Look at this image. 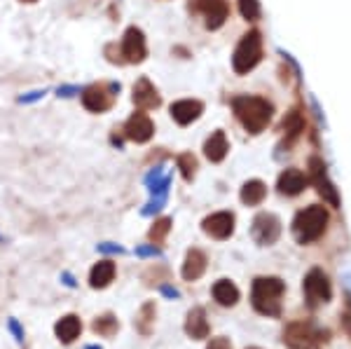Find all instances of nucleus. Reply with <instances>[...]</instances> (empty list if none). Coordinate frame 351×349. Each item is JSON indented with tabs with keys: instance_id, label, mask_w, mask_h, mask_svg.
<instances>
[{
	"instance_id": "34",
	"label": "nucleus",
	"mask_w": 351,
	"mask_h": 349,
	"mask_svg": "<svg viewBox=\"0 0 351 349\" xmlns=\"http://www.w3.org/2000/svg\"><path fill=\"white\" fill-rule=\"evenodd\" d=\"M43 94H45V92H31V94H28V97H21L19 101H21V104H31V101L43 99Z\"/></svg>"
},
{
	"instance_id": "4",
	"label": "nucleus",
	"mask_w": 351,
	"mask_h": 349,
	"mask_svg": "<svg viewBox=\"0 0 351 349\" xmlns=\"http://www.w3.org/2000/svg\"><path fill=\"white\" fill-rule=\"evenodd\" d=\"M328 340V333L311 322H293L286 328L284 342L291 349H319Z\"/></svg>"
},
{
	"instance_id": "33",
	"label": "nucleus",
	"mask_w": 351,
	"mask_h": 349,
	"mask_svg": "<svg viewBox=\"0 0 351 349\" xmlns=\"http://www.w3.org/2000/svg\"><path fill=\"white\" fill-rule=\"evenodd\" d=\"M10 328H12V333L16 335V340H19V342L24 340V330L19 328V324H16L14 319H12V322H10Z\"/></svg>"
},
{
	"instance_id": "11",
	"label": "nucleus",
	"mask_w": 351,
	"mask_h": 349,
	"mask_svg": "<svg viewBox=\"0 0 351 349\" xmlns=\"http://www.w3.org/2000/svg\"><path fill=\"white\" fill-rule=\"evenodd\" d=\"M197 10L204 14L206 28H211V31H216V28L223 26L230 14V8L225 0H197Z\"/></svg>"
},
{
	"instance_id": "37",
	"label": "nucleus",
	"mask_w": 351,
	"mask_h": 349,
	"mask_svg": "<svg viewBox=\"0 0 351 349\" xmlns=\"http://www.w3.org/2000/svg\"><path fill=\"white\" fill-rule=\"evenodd\" d=\"M87 349H101V347H96V345H89Z\"/></svg>"
},
{
	"instance_id": "35",
	"label": "nucleus",
	"mask_w": 351,
	"mask_h": 349,
	"mask_svg": "<svg viewBox=\"0 0 351 349\" xmlns=\"http://www.w3.org/2000/svg\"><path fill=\"white\" fill-rule=\"evenodd\" d=\"M75 92H80V89H77V87H61V89H59L61 97H73Z\"/></svg>"
},
{
	"instance_id": "21",
	"label": "nucleus",
	"mask_w": 351,
	"mask_h": 349,
	"mask_svg": "<svg viewBox=\"0 0 351 349\" xmlns=\"http://www.w3.org/2000/svg\"><path fill=\"white\" fill-rule=\"evenodd\" d=\"M228 150H230V143H228L225 132L211 134V139H208L206 145H204V155H206L211 162H223L225 155H228Z\"/></svg>"
},
{
	"instance_id": "32",
	"label": "nucleus",
	"mask_w": 351,
	"mask_h": 349,
	"mask_svg": "<svg viewBox=\"0 0 351 349\" xmlns=\"http://www.w3.org/2000/svg\"><path fill=\"white\" fill-rule=\"evenodd\" d=\"M99 251H104V253H122L124 249H122V246H115V244H99Z\"/></svg>"
},
{
	"instance_id": "26",
	"label": "nucleus",
	"mask_w": 351,
	"mask_h": 349,
	"mask_svg": "<svg viewBox=\"0 0 351 349\" xmlns=\"http://www.w3.org/2000/svg\"><path fill=\"white\" fill-rule=\"evenodd\" d=\"M178 169L185 181H192V176H195V171H197V160L190 153H183L178 157Z\"/></svg>"
},
{
	"instance_id": "3",
	"label": "nucleus",
	"mask_w": 351,
	"mask_h": 349,
	"mask_svg": "<svg viewBox=\"0 0 351 349\" xmlns=\"http://www.w3.org/2000/svg\"><path fill=\"white\" fill-rule=\"evenodd\" d=\"M328 228V211L319 204H311L307 209L298 211L295 221H293V234L300 244H311L319 237H324Z\"/></svg>"
},
{
	"instance_id": "20",
	"label": "nucleus",
	"mask_w": 351,
	"mask_h": 349,
	"mask_svg": "<svg viewBox=\"0 0 351 349\" xmlns=\"http://www.w3.org/2000/svg\"><path fill=\"white\" fill-rule=\"evenodd\" d=\"M213 300L223 307H234L237 300H239V289L230 279H220L213 284Z\"/></svg>"
},
{
	"instance_id": "30",
	"label": "nucleus",
	"mask_w": 351,
	"mask_h": 349,
	"mask_svg": "<svg viewBox=\"0 0 351 349\" xmlns=\"http://www.w3.org/2000/svg\"><path fill=\"white\" fill-rule=\"evenodd\" d=\"M136 256H141V258H148V256H160V249H157L155 244L152 246H138V249H136Z\"/></svg>"
},
{
	"instance_id": "39",
	"label": "nucleus",
	"mask_w": 351,
	"mask_h": 349,
	"mask_svg": "<svg viewBox=\"0 0 351 349\" xmlns=\"http://www.w3.org/2000/svg\"><path fill=\"white\" fill-rule=\"evenodd\" d=\"M248 349H258V347H248Z\"/></svg>"
},
{
	"instance_id": "6",
	"label": "nucleus",
	"mask_w": 351,
	"mask_h": 349,
	"mask_svg": "<svg viewBox=\"0 0 351 349\" xmlns=\"http://www.w3.org/2000/svg\"><path fill=\"white\" fill-rule=\"evenodd\" d=\"M302 291H304V300H307V305L311 309L326 305V302H330V298H332L330 281H328V277L324 274V269H319V267H314L307 272Z\"/></svg>"
},
{
	"instance_id": "5",
	"label": "nucleus",
	"mask_w": 351,
	"mask_h": 349,
	"mask_svg": "<svg viewBox=\"0 0 351 349\" xmlns=\"http://www.w3.org/2000/svg\"><path fill=\"white\" fill-rule=\"evenodd\" d=\"M260 56H263V38H260L258 31H248L241 38V43L237 45L234 56H232V69H234V73L243 75V73L256 69Z\"/></svg>"
},
{
	"instance_id": "38",
	"label": "nucleus",
	"mask_w": 351,
	"mask_h": 349,
	"mask_svg": "<svg viewBox=\"0 0 351 349\" xmlns=\"http://www.w3.org/2000/svg\"><path fill=\"white\" fill-rule=\"evenodd\" d=\"M24 3H36V0H24Z\"/></svg>"
},
{
	"instance_id": "2",
	"label": "nucleus",
	"mask_w": 351,
	"mask_h": 349,
	"mask_svg": "<svg viewBox=\"0 0 351 349\" xmlns=\"http://www.w3.org/2000/svg\"><path fill=\"white\" fill-rule=\"evenodd\" d=\"M286 284L279 277H258L251 286V302L265 317H281V298Z\"/></svg>"
},
{
	"instance_id": "22",
	"label": "nucleus",
	"mask_w": 351,
	"mask_h": 349,
	"mask_svg": "<svg viewBox=\"0 0 351 349\" xmlns=\"http://www.w3.org/2000/svg\"><path fill=\"white\" fill-rule=\"evenodd\" d=\"M115 279V263L112 261H101L92 267V274H89V284L92 289H106L110 281Z\"/></svg>"
},
{
	"instance_id": "31",
	"label": "nucleus",
	"mask_w": 351,
	"mask_h": 349,
	"mask_svg": "<svg viewBox=\"0 0 351 349\" xmlns=\"http://www.w3.org/2000/svg\"><path fill=\"white\" fill-rule=\"evenodd\" d=\"M206 349H232V345H230L228 337H213Z\"/></svg>"
},
{
	"instance_id": "7",
	"label": "nucleus",
	"mask_w": 351,
	"mask_h": 349,
	"mask_svg": "<svg viewBox=\"0 0 351 349\" xmlns=\"http://www.w3.org/2000/svg\"><path fill=\"white\" fill-rule=\"evenodd\" d=\"M309 176H311V183L316 185V193L324 197V202H328V204L337 209V206H339L337 188L332 185L330 178H328L326 165L319 160V157H311V160H309Z\"/></svg>"
},
{
	"instance_id": "8",
	"label": "nucleus",
	"mask_w": 351,
	"mask_h": 349,
	"mask_svg": "<svg viewBox=\"0 0 351 349\" xmlns=\"http://www.w3.org/2000/svg\"><path fill=\"white\" fill-rule=\"evenodd\" d=\"M251 234L260 246H271L281 237V221L274 213H258V216L253 218Z\"/></svg>"
},
{
	"instance_id": "1",
	"label": "nucleus",
	"mask_w": 351,
	"mask_h": 349,
	"mask_svg": "<svg viewBox=\"0 0 351 349\" xmlns=\"http://www.w3.org/2000/svg\"><path fill=\"white\" fill-rule=\"evenodd\" d=\"M232 110L237 120L241 122L248 134H260L271 120V104L263 97H234L232 99Z\"/></svg>"
},
{
	"instance_id": "36",
	"label": "nucleus",
	"mask_w": 351,
	"mask_h": 349,
	"mask_svg": "<svg viewBox=\"0 0 351 349\" xmlns=\"http://www.w3.org/2000/svg\"><path fill=\"white\" fill-rule=\"evenodd\" d=\"M162 293L169 296V298H178V291L171 289V286H162Z\"/></svg>"
},
{
	"instance_id": "17",
	"label": "nucleus",
	"mask_w": 351,
	"mask_h": 349,
	"mask_svg": "<svg viewBox=\"0 0 351 349\" xmlns=\"http://www.w3.org/2000/svg\"><path fill=\"white\" fill-rule=\"evenodd\" d=\"M185 333H188L192 340H204V337H208V333H211L208 322H206V312H204L202 307L190 309L188 322H185Z\"/></svg>"
},
{
	"instance_id": "28",
	"label": "nucleus",
	"mask_w": 351,
	"mask_h": 349,
	"mask_svg": "<svg viewBox=\"0 0 351 349\" xmlns=\"http://www.w3.org/2000/svg\"><path fill=\"white\" fill-rule=\"evenodd\" d=\"M239 12L243 19H258L260 16V3L258 0H239Z\"/></svg>"
},
{
	"instance_id": "27",
	"label": "nucleus",
	"mask_w": 351,
	"mask_h": 349,
	"mask_svg": "<svg viewBox=\"0 0 351 349\" xmlns=\"http://www.w3.org/2000/svg\"><path fill=\"white\" fill-rule=\"evenodd\" d=\"M169 230H171V218H162V221H157L150 228V239L155 241V244H160V241L169 234Z\"/></svg>"
},
{
	"instance_id": "12",
	"label": "nucleus",
	"mask_w": 351,
	"mask_h": 349,
	"mask_svg": "<svg viewBox=\"0 0 351 349\" xmlns=\"http://www.w3.org/2000/svg\"><path fill=\"white\" fill-rule=\"evenodd\" d=\"M124 134H127V139L136 141V143H145L155 134V125H152V120L145 112H134L127 120V125H124Z\"/></svg>"
},
{
	"instance_id": "15",
	"label": "nucleus",
	"mask_w": 351,
	"mask_h": 349,
	"mask_svg": "<svg viewBox=\"0 0 351 349\" xmlns=\"http://www.w3.org/2000/svg\"><path fill=\"white\" fill-rule=\"evenodd\" d=\"M134 104L138 106V108H143V110L157 108V106L162 104L160 94H157V89L150 84L148 77H141V80L134 84Z\"/></svg>"
},
{
	"instance_id": "29",
	"label": "nucleus",
	"mask_w": 351,
	"mask_h": 349,
	"mask_svg": "<svg viewBox=\"0 0 351 349\" xmlns=\"http://www.w3.org/2000/svg\"><path fill=\"white\" fill-rule=\"evenodd\" d=\"M164 202H167V197H155V200H152L150 204L143 209V213H145V216H150V213H157L164 206Z\"/></svg>"
},
{
	"instance_id": "14",
	"label": "nucleus",
	"mask_w": 351,
	"mask_h": 349,
	"mask_svg": "<svg viewBox=\"0 0 351 349\" xmlns=\"http://www.w3.org/2000/svg\"><path fill=\"white\" fill-rule=\"evenodd\" d=\"M204 112V104L202 101L195 99H183V101H176L171 106V117L178 125H192L195 120H199V115Z\"/></svg>"
},
{
	"instance_id": "10",
	"label": "nucleus",
	"mask_w": 351,
	"mask_h": 349,
	"mask_svg": "<svg viewBox=\"0 0 351 349\" xmlns=\"http://www.w3.org/2000/svg\"><path fill=\"white\" fill-rule=\"evenodd\" d=\"M204 232L213 239H228L232 237L234 232V216L230 211H218V213H211L208 218H204L202 223Z\"/></svg>"
},
{
	"instance_id": "24",
	"label": "nucleus",
	"mask_w": 351,
	"mask_h": 349,
	"mask_svg": "<svg viewBox=\"0 0 351 349\" xmlns=\"http://www.w3.org/2000/svg\"><path fill=\"white\" fill-rule=\"evenodd\" d=\"M152 322H155V302H145L143 307H141L138 317H136V330H138L141 335H150L152 333Z\"/></svg>"
},
{
	"instance_id": "18",
	"label": "nucleus",
	"mask_w": 351,
	"mask_h": 349,
	"mask_svg": "<svg viewBox=\"0 0 351 349\" xmlns=\"http://www.w3.org/2000/svg\"><path fill=\"white\" fill-rule=\"evenodd\" d=\"M204 272H206V256L199 249H190L183 263V279L197 281Z\"/></svg>"
},
{
	"instance_id": "25",
	"label": "nucleus",
	"mask_w": 351,
	"mask_h": 349,
	"mask_svg": "<svg viewBox=\"0 0 351 349\" xmlns=\"http://www.w3.org/2000/svg\"><path fill=\"white\" fill-rule=\"evenodd\" d=\"M94 333L104 335V337H110L117 333V328H120V322H117L112 314H104V317H96V322L92 324Z\"/></svg>"
},
{
	"instance_id": "16",
	"label": "nucleus",
	"mask_w": 351,
	"mask_h": 349,
	"mask_svg": "<svg viewBox=\"0 0 351 349\" xmlns=\"http://www.w3.org/2000/svg\"><path fill=\"white\" fill-rule=\"evenodd\" d=\"M304 185H307V178H304V173L300 171V169H286V171H281L276 188H279L281 195L295 197V195L302 193Z\"/></svg>"
},
{
	"instance_id": "13",
	"label": "nucleus",
	"mask_w": 351,
	"mask_h": 349,
	"mask_svg": "<svg viewBox=\"0 0 351 349\" xmlns=\"http://www.w3.org/2000/svg\"><path fill=\"white\" fill-rule=\"evenodd\" d=\"M112 89V87H110ZM108 87H104V84H92V87H87L82 92V104L87 110L92 112H104L110 108L112 104V94H110Z\"/></svg>"
},
{
	"instance_id": "19",
	"label": "nucleus",
	"mask_w": 351,
	"mask_h": 349,
	"mask_svg": "<svg viewBox=\"0 0 351 349\" xmlns=\"http://www.w3.org/2000/svg\"><path fill=\"white\" fill-rule=\"evenodd\" d=\"M54 330H56V337H59L64 345H71V342H75L77 337H80L82 322L75 317V314H68V317H64L59 324L54 326Z\"/></svg>"
},
{
	"instance_id": "9",
	"label": "nucleus",
	"mask_w": 351,
	"mask_h": 349,
	"mask_svg": "<svg viewBox=\"0 0 351 349\" xmlns=\"http://www.w3.org/2000/svg\"><path fill=\"white\" fill-rule=\"evenodd\" d=\"M145 54H148V47H145V38L143 33H141V28H127V33H124L122 38V56L124 61H129V64H138V61L145 59Z\"/></svg>"
},
{
	"instance_id": "23",
	"label": "nucleus",
	"mask_w": 351,
	"mask_h": 349,
	"mask_svg": "<svg viewBox=\"0 0 351 349\" xmlns=\"http://www.w3.org/2000/svg\"><path fill=\"white\" fill-rule=\"evenodd\" d=\"M267 197V185L263 181H248L241 188V202L248 206H258L263 204V200Z\"/></svg>"
}]
</instances>
